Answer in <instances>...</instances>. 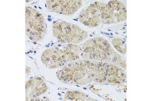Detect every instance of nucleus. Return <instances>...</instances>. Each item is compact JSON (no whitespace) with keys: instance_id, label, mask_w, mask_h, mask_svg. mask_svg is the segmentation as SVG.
<instances>
[{"instance_id":"obj_1","label":"nucleus","mask_w":152,"mask_h":101,"mask_svg":"<svg viewBox=\"0 0 152 101\" xmlns=\"http://www.w3.org/2000/svg\"><path fill=\"white\" fill-rule=\"evenodd\" d=\"M54 36L61 43L78 44L87 36V33L82 31L78 26L69 23H57L53 26Z\"/></svg>"},{"instance_id":"obj_2","label":"nucleus","mask_w":152,"mask_h":101,"mask_svg":"<svg viewBox=\"0 0 152 101\" xmlns=\"http://www.w3.org/2000/svg\"><path fill=\"white\" fill-rule=\"evenodd\" d=\"M26 34L30 39L39 41L46 33L45 20L39 12L31 7H26Z\"/></svg>"},{"instance_id":"obj_3","label":"nucleus","mask_w":152,"mask_h":101,"mask_svg":"<svg viewBox=\"0 0 152 101\" xmlns=\"http://www.w3.org/2000/svg\"><path fill=\"white\" fill-rule=\"evenodd\" d=\"M48 8L52 12L63 15H72L81 7L82 1H47Z\"/></svg>"},{"instance_id":"obj_4","label":"nucleus","mask_w":152,"mask_h":101,"mask_svg":"<svg viewBox=\"0 0 152 101\" xmlns=\"http://www.w3.org/2000/svg\"><path fill=\"white\" fill-rule=\"evenodd\" d=\"M100 18L101 12L97 2L91 4L86 9L83 10L79 16L81 22L90 28L99 26L100 23Z\"/></svg>"},{"instance_id":"obj_5","label":"nucleus","mask_w":152,"mask_h":101,"mask_svg":"<svg viewBox=\"0 0 152 101\" xmlns=\"http://www.w3.org/2000/svg\"><path fill=\"white\" fill-rule=\"evenodd\" d=\"M61 51L50 49L46 50L42 55V61L49 68H55L61 66L62 61H64V55L59 54Z\"/></svg>"},{"instance_id":"obj_6","label":"nucleus","mask_w":152,"mask_h":101,"mask_svg":"<svg viewBox=\"0 0 152 101\" xmlns=\"http://www.w3.org/2000/svg\"><path fill=\"white\" fill-rule=\"evenodd\" d=\"M112 43L118 51L120 52L121 53H126V45L125 42L123 40L119 38H116L112 41Z\"/></svg>"}]
</instances>
